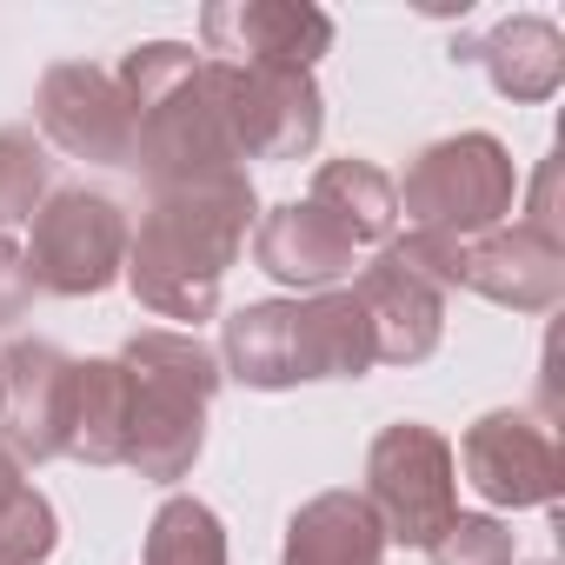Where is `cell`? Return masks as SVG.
<instances>
[{
  "instance_id": "7",
  "label": "cell",
  "mask_w": 565,
  "mask_h": 565,
  "mask_svg": "<svg viewBox=\"0 0 565 565\" xmlns=\"http://www.w3.org/2000/svg\"><path fill=\"white\" fill-rule=\"evenodd\" d=\"M127 239H134V220L114 193L54 186L41 200V213L28 220V246H21L28 273H34V294H54V300L107 294L127 273Z\"/></svg>"
},
{
  "instance_id": "24",
  "label": "cell",
  "mask_w": 565,
  "mask_h": 565,
  "mask_svg": "<svg viewBox=\"0 0 565 565\" xmlns=\"http://www.w3.org/2000/svg\"><path fill=\"white\" fill-rule=\"evenodd\" d=\"M34 313V273H28V253L0 233V333L21 327Z\"/></svg>"
},
{
  "instance_id": "8",
  "label": "cell",
  "mask_w": 565,
  "mask_h": 565,
  "mask_svg": "<svg viewBox=\"0 0 565 565\" xmlns=\"http://www.w3.org/2000/svg\"><path fill=\"white\" fill-rule=\"evenodd\" d=\"M206 87L220 100L226 140L239 160H307L327 134V100L313 74L206 61Z\"/></svg>"
},
{
  "instance_id": "14",
  "label": "cell",
  "mask_w": 565,
  "mask_h": 565,
  "mask_svg": "<svg viewBox=\"0 0 565 565\" xmlns=\"http://www.w3.org/2000/svg\"><path fill=\"white\" fill-rule=\"evenodd\" d=\"M459 287L505 313H552L565 300V246L532 226H492L459 239Z\"/></svg>"
},
{
  "instance_id": "13",
  "label": "cell",
  "mask_w": 565,
  "mask_h": 565,
  "mask_svg": "<svg viewBox=\"0 0 565 565\" xmlns=\"http://www.w3.org/2000/svg\"><path fill=\"white\" fill-rule=\"evenodd\" d=\"M347 294L360 300V313L373 327V360L380 366H419V360H433V347L446 333V294L393 253V239L373 253V266H360V279H353Z\"/></svg>"
},
{
  "instance_id": "3",
  "label": "cell",
  "mask_w": 565,
  "mask_h": 565,
  "mask_svg": "<svg viewBox=\"0 0 565 565\" xmlns=\"http://www.w3.org/2000/svg\"><path fill=\"white\" fill-rule=\"evenodd\" d=\"M373 327L347 287L313 300H253L220 327V373L253 393H294L313 380H366Z\"/></svg>"
},
{
  "instance_id": "10",
  "label": "cell",
  "mask_w": 565,
  "mask_h": 565,
  "mask_svg": "<svg viewBox=\"0 0 565 565\" xmlns=\"http://www.w3.org/2000/svg\"><path fill=\"white\" fill-rule=\"evenodd\" d=\"M74 426V360L54 340H14L0 353V452L14 466L67 459Z\"/></svg>"
},
{
  "instance_id": "16",
  "label": "cell",
  "mask_w": 565,
  "mask_h": 565,
  "mask_svg": "<svg viewBox=\"0 0 565 565\" xmlns=\"http://www.w3.org/2000/svg\"><path fill=\"white\" fill-rule=\"evenodd\" d=\"M452 61L486 67L492 94H505V100H519V107H539V100H552L558 81H565V34H558V21H545V14H505L492 34L452 41Z\"/></svg>"
},
{
  "instance_id": "5",
  "label": "cell",
  "mask_w": 565,
  "mask_h": 565,
  "mask_svg": "<svg viewBox=\"0 0 565 565\" xmlns=\"http://www.w3.org/2000/svg\"><path fill=\"white\" fill-rule=\"evenodd\" d=\"M399 193L406 233H439V239H479L512 220L519 206V167L499 134H446L413 153Z\"/></svg>"
},
{
  "instance_id": "26",
  "label": "cell",
  "mask_w": 565,
  "mask_h": 565,
  "mask_svg": "<svg viewBox=\"0 0 565 565\" xmlns=\"http://www.w3.org/2000/svg\"><path fill=\"white\" fill-rule=\"evenodd\" d=\"M21 486H28V479H21V466H14L8 452H0V512L14 505V492H21Z\"/></svg>"
},
{
  "instance_id": "21",
  "label": "cell",
  "mask_w": 565,
  "mask_h": 565,
  "mask_svg": "<svg viewBox=\"0 0 565 565\" xmlns=\"http://www.w3.org/2000/svg\"><path fill=\"white\" fill-rule=\"evenodd\" d=\"M54 193V160L34 127H0V233H14Z\"/></svg>"
},
{
  "instance_id": "11",
  "label": "cell",
  "mask_w": 565,
  "mask_h": 565,
  "mask_svg": "<svg viewBox=\"0 0 565 565\" xmlns=\"http://www.w3.org/2000/svg\"><path fill=\"white\" fill-rule=\"evenodd\" d=\"M34 127L47 147H61L67 160H87V167H127V153H134V107H127L120 81L94 61H61L41 74Z\"/></svg>"
},
{
  "instance_id": "1",
  "label": "cell",
  "mask_w": 565,
  "mask_h": 565,
  "mask_svg": "<svg viewBox=\"0 0 565 565\" xmlns=\"http://www.w3.org/2000/svg\"><path fill=\"white\" fill-rule=\"evenodd\" d=\"M259 193L253 173H226L206 186H173V193H147V213L127 239V287L153 320H213L220 313V279L239 259L246 233H253Z\"/></svg>"
},
{
  "instance_id": "15",
  "label": "cell",
  "mask_w": 565,
  "mask_h": 565,
  "mask_svg": "<svg viewBox=\"0 0 565 565\" xmlns=\"http://www.w3.org/2000/svg\"><path fill=\"white\" fill-rule=\"evenodd\" d=\"M353 253L360 246L313 200H287V206H273L266 220H253V266L266 279H279L294 300L333 294L340 279H353Z\"/></svg>"
},
{
  "instance_id": "25",
  "label": "cell",
  "mask_w": 565,
  "mask_h": 565,
  "mask_svg": "<svg viewBox=\"0 0 565 565\" xmlns=\"http://www.w3.org/2000/svg\"><path fill=\"white\" fill-rule=\"evenodd\" d=\"M519 226H532V233H545V239L565 246V226H558V160L539 167V180H532V206H525Z\"/></svg>"
},
{
  "instance_id": "17",
  "label": "cell",
  "mask_w": 565,
  "mask_h": 565,
  "mask_svg": "<svg viewBox=\"0 0 565 565\" xmlns=\"http://www.w3.org/2000/svg\"><path fill=\"white\" fill-rule=\"evenodd\" d=\"M279 565H386V532L360 492H313L287 519Z\"/></svg>"
},
{
  "instance_id": "20",
  "label": "cell",
  "mask_w": 565,
  "mask_h": 565,
  "mask_svg": "<svg viewBox=\"0 0 565 565\" xmlns=\"http://www.w3.org/2000/svg\"><path fill=\"white\" fill-rule=\"evenodd\" d=\"M140 565H226L220 512L206 499H193V492L160 499V512L147 525V545H140Z\"/></svg>"
},
{
  "instance_id": "12",
  "label": "cell",
  "mask_w": 565,
  "mask_h": 565,
  "mask_svg": "<svg viewBox=\"0 0 565 565\" xmlns=\"http://www.w3.org/2000/svg\"><path fill=\"white\" fill-rule=\"evenodd\" d=\"M200 47L226 67L313 74V61L333 54V14L307 8V0H213L200 14Z\"/></svg>"
},
{
  "instance_id": "2",
  "label": "cell",
  "mask_w": 565,
  "mask_h": 565,
  "mask_svg": "<svg viewBox=\"0 0 565 565\" xmlns=\"http://www.w3.org/2000/svg\"><path fill=\"white\" fill-rule=\"evenodd\" d=\"M120 94L134 107V153L127 167L147 180V193L206 186L226 173H246V160L226 140L220 100L206 87V54L186 41H140L120 61Z\"/></svg>"
},
{
  "instance_id": "4",
  "label": "cell",
  "mask_w": 565,
  "mask_h": 565,
  "mask_svg": "<svg viewBox=\"0 0 565 565\" xmlns=\"http://www.w3.org/2000/svg\"><path fill=\"white\" fill-rule=\"evenodd\" d=\"M127 366V466L153 486H180L206 446V406L220 393V353L180 327H140L120 353Z\"/></svg>"
},
{
  "instance_id": "6",
  "label": "cell",
  "mask_w": 565,
  "mask_h": 565,
  "mask_svg": "<svg viewBox=\"0 0 565 565\" xmlns=\"http://www.w3.org/2000/svg\"><path fill=\"white\" fill-rule=\"evenodd\" d=\"M360 499L373 505L386 545H413L426 552L452 519H459V466H452V439L439 426L419 419H393L373 433L366 446V486Z\"/></svg>"
},
{
  "instance_id": "22",
  "label": "cell",
  "mask_w": 565,
  "mask_h": 565,
  "mask_svg": "<svg viewBox=\"0 0 565 565\" xmlns=\"http://www.w3.org/2000/svg\"><path fill=\"white\" fill-rule=\"evenodd\" d=\"M61 545V512L41 486H21L14 505L0 512V565H41Z\"/></svg>"
},
{
  "instance_id": "18",
  "label": "cell",
  "mask_w": 565,
  "mask_h": 565,
  "mask_svg": "<svg viewBox=\"0 0 565 565\" xmlns=\"http://www.w3.org/2000/svg\"><path fill=\"white\" fill-rule=\"evenodd\" d=\"M307 200L353 239V246H386L393 226H399V193H393V173L347 153V160H327L307 186Z\"/></svg>"
},
{
  "instance_id": "23",
  "label": "cell",
  "mask_w": 565,
  "mask_h": 565,
  "mask_svg": "<svg viewBox=\"0 0 565 565\" xmlns=\"http://www.w3.org/2000/svg\"><path fill=\"white\" fill-rule=\"evenodd\" d=\"M433 565H519V545L512 532L492 519V512H459L433 545H426Z\"/></svg>"
},
{
  "instance_id": "19",
  "label": "cell",
  "mask_w": 565,
  "mask_h": 565,
  "mask_svg": "<svg viewBox=\"0 0 565 565\" xmlns=\"http://www.w3.org/2000/svg\"><path fill=\"white\" fill-rule=\"evenodd\" d=\"M127 366L120 360H74V426H67V459L81 466H127Z\"/></svg>"
},
{
  "instance_id": "9",
  "label": "cell",
  "mask_w": 565,
  "mask_h": 565,
  "mask_svg": "<svg viewBox=\"0 0 565 565\" xmlns=\"http://www.w3.org/2000/svg\"><path fill=\"white\" fill-rule=\"evenodd\" d=\"M452 466L466 472V486H472L486 505H505V512L552 505L558 486H565L558 439H552V426H545L539 413H525V406L479 413V419L459 433Z\"/></svg>"
}]
</instances>
